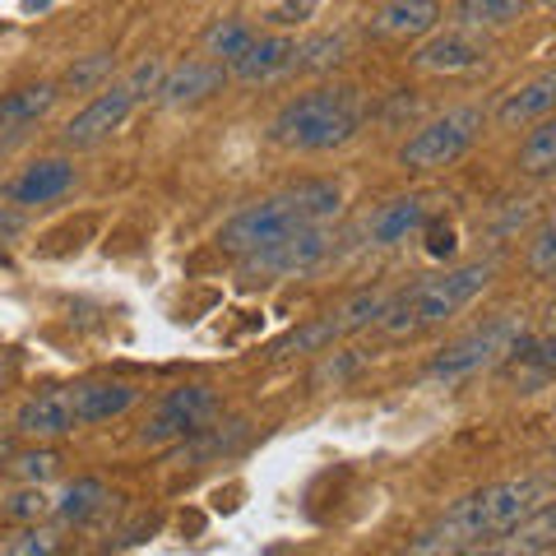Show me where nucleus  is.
<instances>
[{
	"label": "nucleus",
	"mask_w": 556,
	"mask_h": 556,
	"mask_svg": "<svg viewBox=\"0 0 556 556\" xmlns=\"http://www.w3.org/2000/svg\"><path fill=\"white\" fill-rule=\"evenodd\" d=\"M311 14H316V5H311V0H302V5H260V20H269V24H278V28L306 24Z\"/></svg>",
	"instance_id": "34"
},
{
	"label": "nucleus",
	"mask_w": 556,
	"mask_h": 556,
	"mask_svg": "<svg viewBox=\"0 0 556 556\" xmlns=\"http://www.w3.org/2000/svg\"><path fill=\"white\" fill-rule=\"evenodd\" d=\"M10 371H14V357L0 353V386H5V380H10Z\"/></svg>",
	"instance_id": "39"
},
{
	"label": "nucleus",
	"mask_w": 556,
	"mask_h": 556,
	"mask_svg": "<svg viewBox=\"0 0 556 556\" xmlns=\"http://www.w3.org/2000/svg\"><path fill=\"white\" fill-rule=\"evenodd\" d=\"M525 269L533 278H556V208L538 223V232L529 237V251H525Z\"/></svg>",
	"instance_id": "30"
},
{
	"label": "nucleus",
	"mask_w": 556,
	"mask_h": 556,
	"mask_svg": "<svg viewBox=\"0 0 556 556\" xmlns=\"http://www.w3.org/2000/svg\"><path fill=\"white\" fill-rule=\"evenodd\" d=\"M108 75H112V51H93L89 61L70 65V75H65V89L84 93V89H93V84H102Z\"/></svg>",
	"instance_id": "31"
},
{
	"label": "nucleus",
	"mask_w": 556,
	"mask_h": 556,
	"mask_svg": "<svg viewBox=\"0 0 556 556\" xmlns=\"http://www.w3.org/2000/svg\"><path fill=\"white\" fill-rule=\"evenodd\" d=\"M343 214V190L334 181H298V186H283L274 195H260L251 204H241L237 214L218 228V247L241 255H255L274 247L283 237H298L306 228H329Z\"/></svg>",
	"instance_id": "2"
},
{
	"label": "nucleus",
	"mask_w": 556,
	"mask_h": 556,
	"mask_svg": "<svg viewBox=\"0 0 556 556\" xmlns=\"http://www.w3.org/2000/svg\"><path fill=\"white\" fill-rule=\"evenodd\" d=\"M10 455V427H5V417H0V459Z\"/></svg>",
	"instance_id": "38"
},
{
	"label": "nucleus",
	"mask_w": 556,
	"mask_h": 556,
	"mask_svg": "<svg viewBox=\"0 0 556 556\" xmlns=\"http://www.w3.org/2000/svg\"><path fill=\"white\" fill-rule=\"evenodd\" d=\"M496 376L506 380V390L515 394H538L556 386V329H543V334H529L515 353L501 362Z\"/></svg>",
	"instance_id": "12"
},
{
	"label": "nucleus",
	"mask_w": 556,
	"mask_h": 556,
	"mask_svg": "<svg viewBox=\"0 0 556 556\" xmlns=\"http://www.w3.org/2000/svg\"><path fill=\"white\" fill-rule=\"evenodd\" d=\"M223 84H228V65H218L208 56H186L172 70H163L159 102H163V108H195V102L214 98Z\"/></svg>",
	"instance_id": "13"
},
{
	"label": "nucleus",
	"mask_w": 556,
	"mask_h": 556,
	"mask_svg": "<svg viewBox=\"0 0 556 556\" xmlns=\"http://www.w3.org/2000/svg\"><path fill=\"white\" fill-rule=\"evenodd\" d=\"M556 116V65H547L543 75H533L525 84H515V89L496 102V126H533V121H547Z\"/></svg>",
	"instance_id": "16"
},
{
	"label": "nucleus",
	"mask_w": 556,
	"mask_h": 556,
	"mask_svg": "<svg viewBox=\"0 0 556 556\" xmlns=\"http://www.w3.org/2000/svg\"><path fill=\"white\" fill-rule=\"evenodd\" d=\"M533 334L525 311H501V316L473 325L468 334H459L455 343H445L437 357H431L427 376L441 380V386H459V380H473L482 371H496L519 343Z\"/></svg>",
	"instance_id": "5"
},
{
	"label": "nucleus",
	"mask_w": 556,
	"mask_h": 556,
	"mask_svg": "<svg viewBox=\"0 0 556 556\" xmlns=\"http://www.w3.org/2000/svg\"><path fill=\"white\" fill-rule=\"evenodd\" d=\"M144 390L135 380H75L65 386V404H70V417H75V431L79 427H93V422H112V417L130 413Z\"/></svg>",
	"instance_id": "11"
},
{
	"label": "nucleus",
	"mask_w": 556,
	"mask_h": 556,
	"mask_svg": "<svg viewBox=\"0 0 556 556\" xmlns=\"http://www.w3.org/2000/svg\"><path fill=\"white\" fill-rule=\"evenodd\" d=\"M47 510H51V501L42 496V486H28V492H20V496H14L10 506H5V515L20 519V525H38Z\"/></svg>",
	"instance_id": "33"
},
{
	"label": "nucleus",
	"mask_w": 556,
	"mask_h": 556,
	"mask_svg": "<svg viewBox=\"0 0 556 556\" xmlns=\"http://www.w3.org/2000/svg\"><path fill=\"white\" fill-rule=\"evenodd\" d=\"M386 306H390V292H386V288H362V292H353L348 302H339L334 311H325L320 320H311V325H302V329H292L288 339H278V343H274V357L329 353V348H334L339 339L357 334V329H367V325H380Z\"/></svg>",
	"instance_id": "7"
},
{
	"label": "nucleus",
	"mask_w": 556,
	"mask_h": 556,
	"mask_svg": "<svg viewBox=\"0 0 556 556\" xmlns=\"http://www.w3.org/2000/svg\"><path fill=\"white\" fill-rule=\"evenodd\" d=\"M492 278H496V260H468V265H445L437 274L413 278V283L390 292L380 329L390 339H413L422 329H437L445 320H455L468 302H478Z\"/></svg>",
	"instance_id": "3"
},
{
	"label": "nucleus",
	"mask_w": 556,
	"mask_h": 556,
	"mask_svg": "<svg viewBox=\"0 0 556 556\" xmlns=\"http://www.w3.org/2000/svg\"><path fill=\"white\" fill-rule=\"evenodd\" d=\"M413 65L427 75H468V70L486 65V42H478L468 28H445L413 51Z\"/></svg>",
	"instance_id": "14"
},
{
	"label": "nucleus",
	"mask_w": 556,
	"mask_h": 556,
	"mask_svg": "<svg viewBox=\"0 0 556 556\" xmlns=\"http://www.w3.org/2000/svg\"><path fill=\"white\" fill-rule=\"evenodd\" d=\"M0 556H61V533L51 525H24L0 538Z\"/></svg>",
	"instance_id": "28"
},
{
	"label": "nucleus",
	"mask_w": 556,
	"mask_h": 556,
	"mask_svg": "<svg viewBox=\"0 0 556 556\" xmlns=\"http://www.w3.org/2000/svg\"><path fill=\"white\" fill-rule=\"evenodd\" d=\"M519 172L525 177H552L556 172V116L538 121L525 135V144H519Z\"/></svg>",
	"instance_id": "25"
},
{
	"label": "nucleus",
	"mask_w": 556,
	"mask_h": 556,
	"mask_svg": "<svg viewBox=\"0 0 556 556\" xmlns=\"http://www.w3.org/2000/svg\"><path fill=\"white\" fill-rule=\"evenodd\" d=\"M496 543L506 547V552H515V556H547V552L556 547V501H543V506H533L515 529L501 533Z\"/></svg>",
	"instance_id": "22"
},
{
	"label": "nucleus",
	"mask_w": 556,
	"mask_h": 556,
	"mask_svg": "<svg viewBox=\"0 0 556 556\" xmlns=\"http://www.w3.org/2000/svg\"><path fill=\"white\" fill-rule=\"evenodd\" d=\"M455 228H445V223H431L427 218V255H437V260H450L455 255Z\"/></svg>",
	"instance_id": "35"
},
{
	"label": "nucleus",
	"mask_w": 556,
	"mask_h": 556,
	"mask_svg": "<svg viewBox=\"0 0 556 556\" xmlns=\"http://www.w3.org/2000/svg\"><path fill=\"white\" fill-rule=\"evenodd\" d=\"M255 38H260V28L247 20V14H218V20L204 28V51H208V61L232 65L255 47Z\"/></svg>",
	"instance_id": "23"
},
{
	"label": "nucleus",
	"mask_w": 556,
	"mask_h": 556,
	"mask_svg": "<svg viewBox=\"0 0 556 556\" xmlns=\"http://www.w3.org/2000/svg\"><path fill=\"white\" fill-rule=\"evenodd\" d=\"M135 102H139V93H135V84H130V79L102 84V89L93 93L89 108H79L75 116L65 121L61 144H65V149H93V144H102V139H112V135L130 121Z\"/></svg>",
	"instance_id": "10"
},
{
	"label": "nucleus",
	"mask_w": 556,
	"mask_h": 556,
	"mask_svg": "<svg viewBox=\"0 0 556 556\" xmlns=\"http://www.w3.org/2000/svg\"><path fill=\"white\" fill-rule=\"evenodd\" d=\"M362 126H367V93L357 84H320L278 108L269 139L292 153H329L357 139Z\"/></svg>",
	"instance_id": "4"
},
{
	"label": "nucleus",
	"mask_w": 556,
	"mask_h": 556,
	"mask_svg": "<svg viewBox=\"0 0 556 556\" xmlns=\"http://www.w3.org/2000/svg\"><path fill=\"white\" fill-rule=\"evenodd\" d=\"M329 251H334V237L329 228H306L298 237H283L274 241V247L255 251V255H241V278L247 283H265V278H302L311 269H320Z\"/></svg>",
	"instance_id": "9"
},
{
	"label": "nucleus",
	"mask_w": 556,
	"mask_h": 556,
	"mask_svg": "<svg viewBox=\"0 0 556 556\" xmlns=\"http://www.w3.org/2000/svg\"><path fill=\"white\" fill-rule=\"evenodd\" d=\"M371 367V353L367 348H329V353H320L316 371H311V390H339L348 386V380H357L362 371Z\"/></svg>",
	"instance_id": "24"
},
{
	"label": "nucleus",
	"mask_w": 556,
	"mask_h": 556,
	"mask_svg": "<svg viewBox=\"0 0 556 556\" xmlns=\"http://www.w3.org/2000/svg\"><path fill=\"white\" fill-rule=\"evenodd\" d=\"M343 56H348V33L343 28L298 42V70H334Z\"/></svg>",
	"instance_id": "29"
},
{
	"label": "nucleus",
	"mask_w": 556,
	"mask_h": 556,
	"mask_svg": "<svg viewBox=\"0 0 556 556\" xmlns=\"http://www.w3.org/2000/svg\"><path fill=\"white\" fill-rule=\"evenodd\" d=\"M547 316H552V329H556V298L547 302Z\"/></svg>",
	"instance_id": "40"
},
{
	"label": "nucleus",
	"mask_w": 556,
	"mask_h": 556,
	"mask_svg": "<svg viewBox=\"0 0 556 556\" xmlns=\"http://www.w3.org/2000/svg\"><path fill=\"white\" fill-rule=\"evenodd\" d=\"M56 98H61V84H24V89H14L0 98V130H14V135H24L28 126H38V121L56 108Z\"/></svg>",
	"instance_id": "21"
},
{
	"label": "nucleus",
	"mask_w": 556,
	"mask_h": 556,
	"mask_svg": "<svg viewBox=\"0 0 556 556\" xmlns=\"http://www.w3.org/2000/svg\"><path fill=\"white\" fill-rule=\"evenodd\" d=\"M552 464H556V450H552Z\"/></svg>",
	"instance_id": "41"
},
{
	"label": "nucleus",
	"mask_w": 556,
	"mask_h": 556,
	"mask_svg": "<svg viewBox=\"0 0 556 556\" xmlns=\"http://www.w3.org/2000/svg\"><path fill=\"white\" fill-rule=\"evenodd\" d=\"M486 126V112L478 102H459V108H445L441 116H431L427 126H417L404 144H399V167L408 172H441L455 167L468 149L478 144V135Z\"/></svg>",
	"instance_id": "6"
},
{
	"label": "nucleus",
	"mask_w": 556,
	"mask_h": 556,
	"mask_svg": "<svg viewBox=\"0 0 556 556\" xmlns=\"http://www.w3.org/2000/svg\"><path fill=\"white\" fill-rule=\"evenodd\" d=\"M61 468V455L56 450H28V455L14 459V473H20L24 482H47L51 473Z\"/></svg>",
	"instance_id": "32"
},
{
	"label": "nucleus",
	"mask_w": 556,
	"mask_h": 556,
	"mask_svg": "<svg viewBox=\"0 0 556 556\" xmlns=\"http://www.w3.org/2000/svg\"><path fill=\"white\" fill-rule=\"evenodd\" d=\"M251 437V422L247 417H232V422H223V427H204L200 437H190L181 441L177 450H172V464H208V459H218V455H232V450H241Z\"/></svg>",
	"instance_id": "20"
},
{
	"label": "nucleus",
	"mask_w": 556,
	"mask_h": 556,
	"mask_svg": "<svg viewBox=\"0 0 556 556\" xmlns=\"http://www.w3.org/2000/svg\"><path fill=\"white\" fill-rule=\"evenodd\" d=\"M20 232H24V214H20V208H5V204H0V251H5Z\"/></svg>",
	"instance_id": "36"
},
{
	"label": "nucleus",
	"mask_w": 556,
	"mask_h": 556,
	"mask_svg": "<svg viewBox=\"0 0 556 556\" xmlns=\"http://www.w3.org/2000/svg\"><path fill=\"white\" fill-rule=\"evenodd\" d=\"M525 0H464V5H455L459 28H501L525 20Z\"/></svg>",
	"instance_id": "27"
},
{
	"label": "nucleus",
	"mask_w": 556,
	"mask_h": 556,
	"mask_svg": "<svg viewBox=\"0 0 556 556\" xmlns=\"http://www.w3.org/2000/svg\"><path fill=\"white\" fill-rule=\"evenodd\" d=\"M464 556H515V552H506L501 543H486V547H473V552H464Z\"/></svg>",
	"instance_id": "37"
},
{
	"label": "nucleus",
	"mask_w": 556,
	"mask_h": 556,
	"mask_svg": "<svg viewBox=\"0 0 556 556\" xmlns=\"http://www.w3.org/2000/svg\"><path fill=\"white\" fill-rule=\"evenodd\" d=\"M441 24V5L431 0H399V5H376L367 14V28L376 38H422Z\"/></svg>",
	"instance_id": "19"
},
{
	"label": "nucleus",
	"mask_w": 556,
	"mask_h": 556,
	"mask_svg": "<svg viewBox=\"0 0 556 556\" xmlns=\"http://www.w3.org/2000/svg\"><path fill=\"white\" fill-rule=\"evenodd\" d=\"M427 218H431L427 195H394L367 218V237H371V247H399V241H408L413 232H422Z\"/></svg>",
	"instance_id": "18"
},
{
	"label": "nucleus",
	"mask_w": 556,
	"mask_h": 556,
	"mask_svg": "<svg viewBox=\"0 0 556 556\" xmlns=\"http://www.w3.org/2000/svg\"><path fill=\"white\" fill-rule=\"evenodd\" d=\"M75 190V163L70 159H38L28 163L20 177L5 181V200L20 204V208H33V204H51Z\"/></svg>",
	"instance_id": "15"
},
{
	"label": "nucleus",
	"mask_w": 556,
	"mask_h": 556,
	"mask_svg": "<svg viewBox=\"0 0 556 556\" xmlns=\"http://www.w3.org/2000/svg\"><path fill=\"white\" fill-rule=\"evenodd\" d=\"M547 501L543 478H506L492 486L459 496L450 510H441L431 525L404 547V556H464L473 547L496 543L506 529H515L533 506Z\"/></svg>",
	"instance_id": "1"
},
{
	"label": "nucleus",
	"mask_w": 556,
	"mask_h": 556,
	"mask_svg": "<svg viewBox=\"0 0 556 556\" xmlns=\"http://www.w3.org/2000/svg\"><path fill=\"white\" fill-rule=\"evenodd\" d=\"M288 70H298V42H292L288 33H260L247 56L228 65V79H237V84H269L278 75H288Z\"/></svg>",
	"instance_id": "17"
},
{
	"label": "nucleus",
	"mask_w": 556,
	"mask_h": 556,
	"mask_svg": "<svg viewBox=\"0 0 556 556\" xmlns=\"http://www.w3.org/2000/svg\"><path fill=\"white\" fill-rule=\"evenodd\" d=\"M102 506H108V486L98 478H75L65 486V496L56 501V515H61V525H89Z\"/></svg>",
	"instance_id": "26"
},
{
	"label": "nucleus",
	"mask_w": 556,
	"mask_h": 556,
	"mask_svg": "<svg viewBox=\"0 0 556 556\" xmlns=\"http://www.w3.org/2000/svg\"><path fill=\"white\" fill-rule=\"evenodd\" d=\"M214 413H218V390L214 386H177L153 404L139 441L144 445H181L190 437H200Z\"/></svg>",
	"instance_id": "8"
}]
</instances>
